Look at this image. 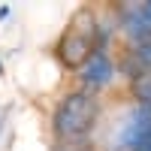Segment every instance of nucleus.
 I'll list each match as a JSON object with an SVG mask.
<instances>
[{
  "mask_svg": "<svg viewBox=\"0 0 151 151\" xmlns=\"http://www.w3.org/2000/svg\"><path fill=\"white\" fill-rule=\"evenodd\" d=\"M82 85H85V91H100V88H106L112 82V76H115V60H112V55L106 52V45H100L97 52L91 55L82 64Z\"/></svg>",
  "mask_w": 151,
  "mask_h": 151,
  "instance_id": "obj_3",
  "label": "nucleus"
},
{
  "mask_svg": "<svg viewBox=\"0 0 151 151\" xmlns=\"http://www.w3.org/2000/svg\"><path fill=\"white\" fill-rule=\"evenodd\" d=\"M118 21H121V30L133 42L151 40V0L148 3H124L118 9Z\"/></svg>",
  "mask_w": 151,
  "mask_h": 151,
  "instance_id": "obj_4",
  "label": "nucleus"
},
{
  "mask_svg": "<svg viewBox=\"0 0 151 151\" xmlns=\"http://www.w3.org/2000/svg\"><path fill=\"white\" fill-rule=\"evenodd\" d=\"M82 151H88V148H82Z\"/></svg>",
  "mask_w": 151,
  "mask_h": 151,
  "instance_id": "obj_8",
  "label": "nucleus"
},
{
  "mask_svg": "<svg viewBox=\"0 0 151 151\" xmlns=\"http://www.w3.org/2000/svg\"><path fill=\"white\" fill-rule=\"evenodd\" d=\"M100 45H106V33L97 27V18L91 9H79L70 21V27L64 30L58 42V55L67 67L82 70V64L91 58Z\"/></svg>",
  "mask_w": 151,
  "mask_h": 151,
  "instance_id": "obj_2",
  "label": "nucleus"
},
{
  "mask_svg": "<svg viewBox=\"0 0 151 151\" xmlns=\"http://www.w3.org/2000/svg\"><path fill=\"white\" fill-rule=\"evenodd\" d=\"M100 118V103L91 91H73L58 103L55 115H52V130L60 142H82L91 136Z\"/></svg>",
  "mask_w": 151,
  "mask_h": 151,
  "instance_id": "obj_1",
  "label": "nucleus"
},
{
  "mask_svg": "<svg viewBox=\"0 0 151 151\" xmlns=\"http://www.w3.org/2000/svg\"><path fill=\"white\" fill-rule=\"evenodd\" d=\"M130 88H133V97L139 106H151V70L139 73L130 79Z\"/></svg>",
  "mask_w": 151,
  "mask_h": 151,
  "instance_id": "obj_6",
  "label": "nucleus"
},
{
  "mask_svg": "<svg viewBox=\"0 0 151 151\" xmlns=\"http://www.w3.org/2000/svg\"><path fill=\"white\" fill-rule=\"evenodd\" d=\"M151 70V40H142V42H133V48L127 52V58H124V73L130 76H139Z\"/></svg>",
  "mask_w": 151,
  "mask_h": 151,
  "instance_id": "obj_5",
  "label": "nucleus"
},
{
  "mask_svg": "<svg viewBox=\"0 0 151 151\" xmlns=\"http://www.w3.org/2000/svg\"><path fill=\"white\" fill-rule=\"evenodd\" d=\"M0 70H3V64H0Z\"/></svg>",
  "mask_w": 151,
  "mask_h": 151,
  "instance_id": "obj_7",
  "label": "nucleus"
}]
</instances>
